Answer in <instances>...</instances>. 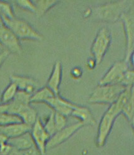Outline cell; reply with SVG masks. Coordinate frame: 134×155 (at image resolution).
Masks as SVG:
<instances>
[{
  "label": "cell",
  "instance_id": "1",
  "mask_svg": "<svg viewBox=\"0 0 134 155\" xmlns=\"http://www.w3.org/2000/svg\"><path fill=\"white\" fill-rule=\"evenodd\" d=\"M133 94V87L126 88L117 101L110 105L109 107L105 112L98 126L97 137V144L98 147H102L105 145L111 132L115 119L122 114L124 104Z\"/></svg>",
  "mask_w": 134,
  "mask_h": 155
},
{
  "label": "cell",
  "instance_id": "2",
  "mask_svg": "<svg viewBox=\"0 0 134 155\" xmlns=\"http://www.w3.org/2000/svg\"><path fill=\"white\" fill-rule=\"evenodd\" d=\"M126 87L120 84L98 85L92 92L88 101L92 104L111 105L119 99Z\"/></svg>",
  "mask_w": 134,
  "mask_h": 155
},
{
  "label": "cell",
  "instance_id": "3",
  "mask_svg": "<svg viewBox=\"0 0 134 155\" xmlns=\"http://www.w3.org/2000/svg\"><path fill=\"white\" fill-rule=\"evenodd\" d=\"M2 20L4 25L10 28L20 40L41 41L43 39V36L27 21L16 18L13 19L3 18Z\"/></svg>",
  "mask_w": 134,
  "mask_h": 155
},
{
  "label": "cell",
  "instance_id": "4",
  "mask_svg": "<svg viewBox=\"0 0 134 155\" xmlns=\"http://www.w3.org/2000/svg\"><path fill=\"white\" fill-rule=\"evenodd\" d=\"M111 40L110 32L107 28H102L97 33L91 47V53L97 66L102 62L110 47Z\"/></svg>",
  "mask_w": 134,
  "mask_h": 155
},
{
  "label": "cell",
  "instance_id": "5",
  "mask_svg": "<svg viewBox=\"0 0 134 155\" xmlns=\"http://www.w3.org/2000/svg\"><path fill=\"white\" fill-rule=\"evenodd\" d=\"M123 2H113L98 6L95 10L98 18L107 22H115L120 18L123 12Z\"/></svg>",
  "mask_w": 134,
  "mask_h": 155
},
{
  "label": "cell",
  "instance_id": "6",
  "mask_svg": "<svg viewBox=\"0 0 134 155\" xmlns=\"http://www.w3.org/2000/svg\"><path fill=\"white\" fill-rule=\"evenodd\" d=\"M129 69V63L124 59L115 62L100 80L98 85L120 84L124 74Z\"/></svg>",
  "mask_w": 134,
  "mask_h": 155
},
{
  "label": "cell",
  "instance_id": "7",
  "mask_svg": "<svg viewBox=\"0 0 134 155\" xmlns=\"http://www.w3.org/2000/svg\"><path fill=\"white\" fill-rule=\"evenodd\" d=\"M123 21V28L126 38V52L124 60L130 64L133 52L134 42V24L133 15L131 12H124L120 18Z\"/></svg>",
  "mask_w": 134,
  "mask_h": 155
},
{
  "label": "cell",
  "instance_id": "8",
  "mask_svg": "<svg viewBox=\"0 0 134 155\" xmlns=\"http://www.w3.org/2000/svg\"><path fill=\"white\" fill-rule=\"evenodd\" d=\"M0 45L10 53L20 55L22 52L20 40L4 24L0 25Z\"/></svg>",
  "mask_w": 134,
  "mask_h": 155
},
{
  "label": "cell",
  "instance_id": "9",
  "mask_svg": "<svg viewBox=\"0 0 134 155\" xmlns=\"http://www.w3.org/2000/svg\"><path fill=\"white\" fill-rule=\"evenodd\" d=\"M30 132L35 146L44 155L46 151V144L51 136L46 131L43 123L40 119L38 118L36 122L32 125Z\"/></svg>",
  "mask_w": 134,
  "mask_h": 155
},
{
  "label": "cell",
  "instance_id": "10",
  "mask_svg": "<svg viewBox=\"0 0 134 155\" xmlns=\"http://www.w3.org/2000/svg\"><path fill=\"white\" fill-rule=\"evenodd\" d=\"M84 126H85L84 123L79 121L77 123L66 126L61 130L57 131L49 138L46 144V150L53 148L63 143Z\"/></svg>",
  "mask_w": 134,
  "mask_h": 155
},
{
  "label": "cell",
  "instance_id": "11",
  "mask_svg": "<svg viewBox=\"0 0 134 155\" xmlns=\"http://www.w3.org/2000/svg\"><path fill=\"white\" fill-rule=\"evenodd\" d=\"M45 104L52 107L53 111L64 115L66 117L71 116L73 109L77 106V104L63 99L59 95L55 96L49 99L45 102Z\"/></svg>",
  "mask_w": 134,
  "mask_h": 155
},
{
  "label": "cell",
  "instance_id": "12",
  "mask_svg": "<svg viewBox=\"0 0 134 155\" xmlns=\"http://www.w3.org/2000/svg\"><path fill=\"white\" fill-rule=\"evenodd\" d=\"M10 81L17 86L18 91H24L30 95L37 91L39 86L38 82L31 77L11 75H10Z\"/></svg>",
  "mask_w": 134,
  "mask_h": 155
},
{
  "label": "cell",
  "instance_id": "13",
  "mask_svg": "<svg viewBox=\"0 0 134 155\" xmlns=\"http://www.w3.org/2000/svg\"><path fill=\"white\" fill-rule=\"evenodd\" d=\"M62 77V65L60 62H56L47 81L46 87L51 90L55 96L59 95L60 85Z\"/></svg>",
  "mask_w": 134,
  "mask_h": 155
},
{
  "label": "cell",
  "instance_id": "14",
  "mask_svg": "<svg viewBox=\"0 0 134 155\" xmlns=\"http://www.w3.org/2000/svg\"><path fill=\"white\" fill-rule=\"evenodd\" d=\"M8 143L18 151H24L35 146L34 142L32 139L30 132L24 133L19 136L10 138L8 140Z\"/></svg>",
  "mask_w": 134,
  "mask_h": 155
},
{
  "label": "cell",
  "instance_id": "15",
  "mask_svg": "<svg viewBox=\"0 0 134 155\" xmlns=\"http://www.w3.org/2000/svg\"><path fill=\"white\" fill-rule=\"evenodd\" d=\"M31 127V126L24 123H16L6 126H0V133L3 134L10 139L30 132Z\"/></svg>",
  "mask_w": 134,
  "mask_h": 155
},
{
  "label": "cell",
  "instance_id": "16",
  "mask_svg": "<svg viewBox=\"0 0 134 155\" xmlns=\"http://www.w3.org/2000/svg\"><path fill=\"white\" fill-rule=\"evenodd\" d=\"M71 116L78 119L80 122L84 123L85 125L95 124V120L87 107L77 105L73 109Z\"/></svg>",
  "mask_w": 134,
  "mask_h": 155
},
{
  "label": "cell",
  "instance_id": "17",
  "mask_svg": "<svg viewBox=\"0 0 134 155\" xmlns=\"http://www.w3.org/2000/svg\"><path fill=\"white\" fill-rule=\"evenodd\" d=\"M22 122L30 126L34 124L37 120V112L30 105L25 106L18 115Z\"/></svg>",
  "mask_w": 134,
  "mask_h": 155
},
{
  "label": "cell",
  "instance_id": "18",
  "mask_svg": "<svg viewBox=\"0 0 134 155\" xmlns=\"http://www.w3.org/2000/svg\"><path fill=\"white\" fill-rule=\"evenodd\" d=\"M55 95L46 86L38 89L31 96V103H45L49 99Z\"/></svg>",
  "mask_w": 134,
  "mask_h": 155
},
{
  "label": "cell",
  "instance_id": "19",
  "mask_svg": "<svg viewBox=\"0 0 134 155\" xmlns=\"http://www.w3.org/2000/svg\"><path fill=\"white\" fill-rule=\"evenodd\" d=\"M56 0H37L33 1L35 6V15L40 18L58 3Z\"/></svg>",
  "mask_w": 134,
  "mask_h": 155
},
{
  "label": "cell",
  "instance_id": "20",
  "mask_svg": "<svg viewBox=\"0 0 134 155\" xmlns=\"http://www.w3.org/2000/svg\"><path fill=\"white\" fill-rule=\"evenodd\" d=\"M18 91V89L17 86L15 84L11 82L2 93L1 98L2 104H8V103L11 102L14 99Z\"/></svg>",
  "mask_w": 134,
  "mask_h": 155
},
{
  "label": "cell",
  "instance_id": "21",
  "mask_svg": "<svg viewBox=\"0 0 134 155\" xmlns=\"http://www.w3.org/2000/svg\"><path fill=\"white\" fill-rule=\"evenodd\" d=\"M122 113L126 117L129 121L133 124V116H134V98L133 94L130 97L127 102L124 104Z\"/></svg>",
  "mask_w": 134,
  "mask_h": 155
},
{
  "label": "cell",
  "instance_id": "22",
  "mask_svg": "<svg viewBox=\"0 0 134 155\" xmlns=\"http://www.w3.org/2000/svg\"><path fill=\"white\" fill-rule=\"evenodd\" d=\"M20 123L23 122L20 117L18 116L8 113L0 114V126H6Z\"/></svg>",
  "mask_w": 134,
  "mask_h": 155
},
{
  "label": "cell",
  "instance_id": "23",
  "mask_svg": "<svg viewBox=\"0 0 134 155\" xmlns=\"http://www.w3.org/2000/svg\"><path fill=\"white\" fill-rule=\"evenodd\" d=\"M0 15L2 18L13 19L16 18L10 3L5 1H0Z\"/></svg>",
  "mask_w": 134,
  "mask_h": 155
},
{
  "label": "cell",
  "instance_id": "24",
  "mask_svg": "<svg viewBox=\"0 0 134 155\" xmlns=\"http://www.w3.org/2000/svg\"><path fill=\"white\" fill-rule=\"evenodd\" d=\"M54 111H52L48 116L45 124L43 123L45 129L50 136H52L57 132L54 120Z\"/></svg>",
  "mask_w": 134,
  "mask_h": 155
},
{
  "label": "cell",
  "instance_id": "25",
  "mask_svg": "<svg viewBox=\"0 0 134 155\" xmlns=\"http://www.w3.org/2000/svg\"><path fill=\"white\" fill-rule=\"evenodd\" d=\"M133 77L134 73L133 71L129 69L126 72H125L122 78L120 85L123 86V87L128 88V87H133Z\"/></svg>",
  "mask_w": 134,
  "mask_h": 155
},
{
  "label": "cell",
  "instance_id": "26",
  "mask_svg": "<svg viewBox=\"0 0 134 155\" xmlns=\"http://www.w3.org/2000/svg\"><path fill=\"white\" fill-rule=\"evenodd\" d=\"M54 120L56 131H58L66 126L67 117L54 111Z\"/></svg>",
  "mask_w": 134,
  "mask_h": 155
},
{
  "label": "cell",
  "instance_id": "27",
  "mask_svg": "<svg viewBox=\"0 0 134 155\" xmlns=\"http://www.w3.org/2000/svg\"><path fill=\"white\" fill-rule=\"evenodd\" d=\"M16 4L22 9L27 10L32 13H35V6L33 1L30 0H17L15 2Z\"/></svg>",
  "mask_w": 134,
  "mask_h": 155
},
{
  "label": "cell",
  "instance_id": "28",
  "mask_svg": "<svg viewBox=\"0 0 134 155\" xmlns=\"http://www.w3.org/2000/svg\"><path fill=\"white\" fill-rule=\"evenodd\" d=\"M31 96L30 94L25 92L24 91H18V92L16 93V96L13 100L18 101L19 102L22 103V104H30L31 103Z\"/></svg>",
  "mask_w": 134,
  "mask_h": 155
},
{
  "label": "cell",
  "instance_id": "29",
  "mask_svg": "<svg viewBox=\"0 0 134 155\" xmlns=\"http://www.w3.org/2000/svg\"><path fill=\"white\" fill-rule=\"evenodd\" d=\"M20 152L21 155H43L40 152V151L35 146L28 150Z\"/></svg>",
  "mask_w": 134,
  "mask_h": 155
},
{
  "label": "cell",
  "instance_id": "30",
  "mask_svg": "<svg viewBox=\"0 0 134 155\" xmlns=\"http://www.w3.org/2000/svg\"><path fill=\"white\" fill-rule=\"evenodd\" d=\"M10 53L8 50H3V51L0 53V68H1L2 65L4 63V62L6 60V59L9 56Z\"/></svg>",
  "mask_w": 134,
  "mask_h": 155
},
{
  "label": "cell",
  "instance_id": "31",
  "mask_svg": "<svg viewBox=\"0 0 134 155\" xmlns=\"http://www.w3.org/2000/svg\"><path fill=\"white\" fill-rule=\"evenodd\" d=\"M72 75L75 78H80L82 75V71L78 67H75L71 71Z\"/></svg>",
  "mask_w": 134,
  "mask_h": 155
},
{
  "label": "cell",
  "instance_id": "32",
  "mask_svg": "<svg viewBox=\"0 0 134 155\" xmlns=\"http://www.w3.org/2000/svg\"><path fill=\"white\" fill-rule=\"evenodd\" d=\"M8 138L5 135L0 133V146L8 142Z\"/></svg>",
  "mask_w": 134,
  "mask_h": 155
},
{
  "label": "cell",
  "instance_id": "33",
  "mask_svg": "<svg viewBox=\"0 0 134 155\" xmlns=\"http://www.w3.org/2000/svg\"><path fill=\"white\" fill-rule=\"evenodd\" d=\"M88 67H89L90 68H94V67L97 65H96V63H95V60H94V59H93V60H91V59L89 60L88 62Z\"/></svg>",
  "mask_w": 134,
  "mask_h": 155
},
{
  "label": "cell",
  "instance_id": "34",
  "mask_svg": "<svg viewBox=\"0 0 134 155\" xmlns=\"http://www.w3.org/2000/svg\"><path fill=\"white\" fill-rule=\"evenodd\" d=\"M3 24H4V23H3L2 16H1V15H0V25H3Z\"/></svg>",
  "mask_w": 134,
  "mask_h": 155
},
{
  "label": "cell",
  "instance_id": "35",
  "mask_svg": "<svg viewBox=\"0 0 134 155\" xmlns=\"http://www.w3.org/2000/svg\"><path fill=\"white\" fill-rule=\"evenodd\" d=\"M1 95H2V94L0 93V104H2V98H1Z\"/></svg>",
  "mask_w": 134,
  "mask_h": 155
},
{
  "label": "cell",
  "instance_id": "36",
  "mask_svg": "<svg viewBox=\"0 0 134 155\" xmlns=\"http://www.w3.org/2000/svg\"><path fill=\"white\" fill-rule=\"evenodd\" d=\"M20 155H21V152H20Z\"/></svg>",
  "mask_w": 134,
  "mask_h": 155
}]
</instances>
